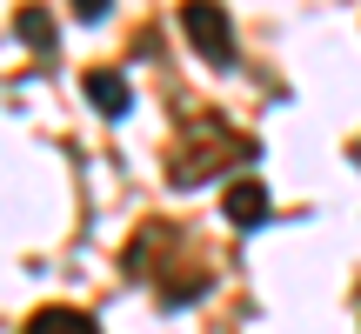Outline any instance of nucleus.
I'll return each mask as SVG.
<instances>
[{"label": "nucleus", "mask_w": 361, "mask_h": 334, "mask_svg": "<svg viewBox=\"0 0 361 334\" xmlns=\"http://www.w3.org/2000/svg\"><path fill=\"white\" fill-rule=\"evenodd\" d=\"M221 214H228L234 228H261V221H268V187H261L255 174H234L228 194H221Z\"/></svg>", "instance_id": "3"}, {"label": "nucleus", "mask_w": 361, "mask_h": 334, "mask_svg": "<svg viewBox=\"0 0 361 334\" xmlns=\"http://www.w3.org/2000/svg\"><path fill=\"white\" fill-rule=\"evenodd\" d=\"M80 94H87V107H94V114H107V120H121V114L134 107L128 74H114V67H94V74L80 80Z\"/></svg>", "instance_id": "4"}, {"label": "nucleus", "mask_w": 361, "mask_h": 334, "mask_svg": "<svg viewBox=\"0 0 361 334\" xmlns=\"http://www.w3.org/2000/svg\"><path fill=\"white\" fill-rule=\"evenodd\" d=\"M228 161H255V141H241V134H228L221 120H207L201 134H188L168 154V180L174 187H201V174H214V167H228Z\"/></svg>", "instance_id": "1"}, {"label": "nucleus", "mask_w": 361, "mask_h": 334, "mask_svg": "<svg viewBox=\"0 0 361 334\" xmlns=\"http://www.w3.org/2000/svg\"><path fill=\"white\" fill-rule=\"evenodd\" d=\"M13 34H20L34 54H54V40H61V34H54V13L40 7V0H27V7L13 13Z\"/></svg>", "instance_id": "6"}, {"label": "nucleus", "mask_w": 361, "mask_h": 334, "mask_svg": "<svg viewBox=\"0 0 361 334\" xmlns=\"http://www.w3.org/2000/svg\"><path fill=\"white\" fill-rule=\"evenodd\" d=\"M107 7H114V0H74V13H80V20H101Z\"/></svg>", "instance_id": "7"}, {"label": "nucleus", "mask_w": 361, "mask_h": 334, "mask_svg": "<svg viewBox=\"0 0 361 334\" xmlns=\"http://www.w3.org/2000/svg\"><path fill=\"white\" fill-rule=\"evenodd\" d=\"M20 334H101V328H94V314H80V308H40V314H27Z\"/></svg>", "instance_id": "5"}, {"label": "nucleus", "mask_w": 361, "mask_h": 334, "mask_svg": "<svg viewBox=\"0 0 361 334\" xmlns=\"http://www.w3.org/2000/svg\"><path fill=\"white\" fill-rule=\"evenodd\" d=\"M355 154H361V147H355Z\"/></svg>", "instance_id": "8"}, {"label": "nucleus", "mask_w": 361, "mask_h": 334, "mask_svg": "<svg viewBox=\"0 0 361 334\" xmlns=\"http://www.w3.org/2000/svg\"><path fill=\"white\" fill-rule=\"evenodd\" d=\"M180 34L194 40L201 61H214V67L234 61V27H228V13H221V0H180Z\"/></svg>", "instance_id": "2"}]
</instances>
